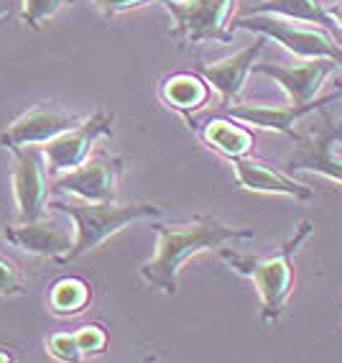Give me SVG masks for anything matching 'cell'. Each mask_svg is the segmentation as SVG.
Here are the masks:
<instances>
[{
  "label": "cell",
  "mask_w": 342,
  "mask_h": 363,
  "mask_svg": "<svg viewBox=\"0 0 342 363\" xmlns=\"http://www.w3.org/2000/svg\"><path fill=\"white\" fill-rule=\"evenodd\" d=\"M97 8L105 11V13H118V11H125V8H138L149 0H95Z\"/></svg>",
  "instance_id": "cell-24"
},
{
  "label": "cell",
  "mask_w": 342,
  "mask_h": 363,
  "mask_svg": "<svg viewBox=\"0 0 342 363\" xmlns=\"http://www.w3.org/2000/svg\"><path fill=\"white\" fill-rule=\"evenodd\" d=\"M13 154V195L21 220L41 218L49 202V172H46L44 151L39 146H23Z\"/></svg>",
  "instance_id": "cell-7"
},
{
  "label": "cell",
  "mask_w": 342,
  "mask_h": 363,
  "mask_svg": "<svg viewBox=\"0 0 342 363\" xmlns=\"http://www.w3.org/2000/svg\"><path fill=\"white\" fill-rule=\"evenodd\" d=\"M74 340H77L79 353L84 356H97L108 348V333L100 328V325H84L74 333Z\"/></svg>",
  "instance_id": "cell-20"
},
{
  "label": "cell",
  "mask_w": 342,
  "mask_h": 363,
  "mask_svg": "<svg viewBox=\"0 0 342 363\" xmlns=\"http://www.w3.org/2000/svg\"><path fill=\"white\" fill-rule=\"evenodd\" d=\"M0 294H23V277L8 259L0 256Z\"/></svg>",
  "instance_id": "cell-22"
},
{
  "label": "cell",
  "mask_w": 342,
  "mask_h": 363,
  "mask_svg": "<svg viewBox=\"0 0 342 363\" xmlns=\"http://www.w3.org/2000/svg\"><path fill=\"white\" fill-rule=\"evenodd\" d=\"M77 125L74 116L62 113L57 108H33L26 116H21L13 125H8L0 133V146L3 149H23V146H39L64 133L67 128Z\"/></svg>",
  "instance_id": "cell-13"
},
{
  "label": "cell",
  "mask_w": 342,
  "mask_h": 363,
  "mask_svg": "<svg viewBox=\"0 0 342 363\" xmlns=\"http://www.w3.org/2000/svg\"><path fill=\"white\" fill-rule=\"evenodd\" d=\"M230 162H233L235 182L240 184V189L258 192V195H286L297 197V200L314 197V189L309 184L297 182L294 177L284 174V172H276L273 167L258 162V159L238 156V159H230Z\"/></svg>",
  "instance_id": "cell-14"
},
{
  "label": "cell",
  "mask_w": 342,
  "mask_h": 363,
  "mask_svg": "<svg viewBox=\"0 0 342 363\" xmlns=\"http://www.w3.org/2000/svg\"><path fill=\"white\" fill-rule=\"evenodd\" d=\"M62 0H26V21L33 23V26H39L41 21L49 18L59 8Z\"/></svg>",
  "instance_id": "cell-23"
},
{
  "label": "cell",
  "mask_w": 342,
  "mask_h": 363,
  "mask_svg": "<svg viewBox=\"0 0 342 363\" xmlns=\"http://www.w3.org/2000/svg\"><path fill=\"white\" fill-rule=\"evenodd\" d=\"M202 141L212 151L222 154L225 159H238L248 156L253 149V133L240 125V121H227V118H212L202 125Z\"/></svg>",
  "instance_id": "cell-16"
},
{
  "label": "cell",
  "mask_w": 342,
  "mask_h": 363,
  "mask_svg": "<svg viewBox=\"0 0 342 363\" xmlns=\"http://www.w3.org/2000/svg\"><path fill=\"white\" fill-rule=\"evenodd\" d=\"M3 238L11 246L21 248V251L33 253V256H69L72 246H74V230L72 225L57 220H46L33 218V220H23L21 225H8L3 230Z\"/></svg>",
  "instance_id": "cell-11"
},
{
  "label": "cell",
  "mask_w": 342,
  "mask_h": 363,
  "mask_svg": "<svg viewBox=\"0 0 342 363\" xmlns=\"http://www.w3.org/2000/svg\"><path fill=\"white\" fill-rule=\"evenodd\" d=\"M335 67L340 65H335L332 59H304L302 65L294 67L253 65V72H261V74H268L271 79H276L289 95L291 105H309L317 100L324 79L335 72Z\"/></svg>",
  "instance_id": "cell-10"
},
{
  "label": "cell",
  "mask_w": 342,
  "mask_h": 363,
  "mask_svg": "<svg viewBox=\"0 0 342 363\" xmlns=\"http://www.w3.org/2000/svg\"><path fill=\"white\" fill-rule=\"evenodd\" d=\"M312 230H314L312 220H302L294 235L273 256H240L222 248V259L230 264V269L256 284V292L261 297V320L266 325L276 323L289 302L294 289V256L312 235Z\"/></svg>",
  "instance_id": "cell-2"
},
{
  "label": "cell",
  "mask_w": 342,
  "mask_h": 363,
  "mask_svg": "<svg viewBox=\"0 0 342 363\" xmlns=\"http://www.w3.org/2000/svg\"><path fill=\"white\" fill-rule=\"evenodd\" d=\"M159 235L156 253L141 266V279L164 294H176L179 289V272L192 256L212 248H222L233 240L253 238L248 228L225 225L215 218H194L187 223L171 225H154Z\"/></svg>",
  "instance_id": "cell-1"
},
{
  "label": "cell",
  "mask_w": 342,
  "mask_h": 363,
  "mask_svg": "<svg viewBox=\"0 0 342 363\" xmlns=\"http://www.w3.org/2000/svg\"><path fill=\"white\" fill-rule=\"evenodd\" d=\"M49 302H52V310L57 312V315H62V318H67V315H79V312L87 307V302H90V284L82 279H74V277L59 279L57 284L52 286Z\"/></svg>",
  "instance_id": "cell-19"
},
{
  "label": "cell",
  "mask_w": 342,
  "mask_h": 363,
  "mask_svg": "<svg viewBox=\"0 0 342 363\" xmlns=\"http://www.w3.org/2000/svg\"><path fill=\"white\" fill-rule=\"evenodd\" d=\"M235 26L246 28V31L263 33V36H268L284 49H289L299 59H332L335 65L342 67V46L335 39L332 28L327 26H317V23H307V21H291L268 13H258L253 18H238Z\"/></svg>",
  "instance_id": "cell-4"
},
{
  "label": "cell",
  "mask_w": 342,
  "mask_h": 363,
  "mask_svg": "<svg viewBox=\"0 0 342 363\" xmlns=\"http://www.w3.org/2000/svg\"><path fill=\"white\" fill-rule=\"evenodd\" d=\"M327 103H335V95L319 98L309 105L233 103V105H227L225 111L230 118H235V121H240V123H246V125H256V128H263V130H276V133L297 136V133H294V125H297L304 116H309V113H314V111H322Z\"/></svg>",
  "instance_id": "cell-12"
},
{
  "label": "cell",
  "mask_w": 342,
  "mask_h": 363,
  "mask_svg": "<svg viewBox=\"0 0 342 363\" xmlns=\"http://www.w3.org/2000/svg\"><path fill=\"white\" fill-rule=\"evenodd\" d=\"M161 98L169 108L181 113L200 111L202 105L210 100V87L207 79H200L197 74H171L161 84Z\"/></svg>",
  "instance_id": "cell-17"
},
{
  "label": "cell",
  "mask_w": 342,
  "mask_h": 363,
  "mask_svg": "<svg viewBox=\"0 0 342 363\" xmlns=\"http://www.w3.org/2000/svg\"><path fill=\"white\" fill-rule=\"evenodd\" d=\"M335 138H342V130L340 125H332L329 121L312 130L309 136H297L299 149L289 156V169L322 174L342 187V156L332 149Z\"/></svg>",
  "instance_id": "cell-9"
},
{
  "label": "cell",
  "mask_w": 342,
  "mask_h": 363,
  "mask_svg": "<svg viewBox=\"0 0 342 363\" xmlns=\"http://www.w3.org/2000/svg\"><path fill=\"white\" fill-rule=\"evenodd\" d=\"M123 172V162L115 156H95L79 167L57 177V189L69 192L84 202H108L115 197V182Z\"/></svg>",
  "instance_id": "cell-8"
},
{
  "label": "cell",
  "mask_w": 342,
  "mask_h": 363,
  "mask_svg": "<svg viewBox=\"0 0 342 363\" xmlns=\"http://www.w3.org/2000/svg\"><path fill=\"white\" fill-rule=\"evenodd\" d=\"M49 353H52L57 361H79L82 353L77 348V340H74V333H59L49 340Z\"/></svg>",
  "instance_id": "cell-21"
},
{
  "label": "cell",
  "mask_w": 342,
  "mask_h": 363,
  "mask_svg": "<svg viewBox=\"0 0 342 363\" xmlns=\"http://www.w3.org/2000/svg\"><path fill=\"white\" fill-rule=\"evenodd\" d=\"M52 208L64 213L74 223V246H72L67 259L74 261L84 253L95 251L100 243L110 238V235L120 233L130 223L146 220V218H159L161 208L151 205V202H128V205H118V202H74V200H57L52 202Z\"/></svg>",
  "instance_id": "cell-3"
},
{
  "label": "cell",
  "mask_w": 342,
  "mask_h": 363,
  "mask_svg": "<svg viewBox=\"0 0 342 363\" xmlns=\"http://www.w3.org/2000/svg\"><path fill=\"white\" fill-rule=\"evenodd\" d=\"M266 41H256L253 46L243 49V52L233 54L227 59H220V62H212V65H202L200 74L207 79V84H212L215 90L220 92L222 98V105H233L238 100L240 90H243V82L253 72V65H256V57L263 52Z\"/></svg>",
  "instance_id": "cell-15"
},
{
  "label": "cell",
  "mask_w": 342,
  "mask_h": 363,
  "mask_svg": "<svg viewBox=\"0 0 342 363\" xmlns=\"http://www.w3.org/2000/svg\"><path fill=\"white\" fill-rule=\"evenodd\" d=\"M113 130V116L108 113H95L90 121L79 125H72L64 133H59L49 143H44V162L49 177H59L79 167L90 159V151L100 136H108Z\"/></svg>",
  "instance_id": "cell-5"
},
{
  "label": "cell",
  "mask_w": 342,
  "mask_h": 363,
  "mask_svg": "<svg viewBox=\"0 0 342 363\" xmlns=\"http://www.w3.org/2000/svg\"><path fill=\"white\" fill-rule=\"evenodd\" d=\"M248 13L251 16H258V13L281 16V18L307 21V23H317V26H327V28L335 26V21L329 18L322 0H263V3H258V6H253Z\"/></svg>",
  "instance_id": "cell-18"
},
{
  "label": "cell",
  "mask_w": 342,
  "mask_h": 363,
  "mask_svg": "<svg viewBox=\"0 0 342 363\" xmlns=\"http://www.w3.org/2000/svg\"><path fill=\"white\" fill-rule=\"evenodd\" d=\"M340 130H342V121H340Z\"/></svg>",
  "instance_id": "cell-26"
},
{
  "label": "cell",
  "mask_w": 342,
  "mask_h": 363,
  "mask_svg": "<svg viewBox=\"0 0 342 363\" xmlns=\"http://www.w3.org/2000/svg\"><path fill=\"white\" fill-rule=\"evenodd\" d=\"M327 13H329V18L335 21L337 26L342 28V0H335V3H332V6L327 8Z\"/></svg>",
  "instance_id": "cell-25"
},
{
  "label": "cell",
  "mask_w": 342,
  "mask_h": 363,
  "mask_svg": "<svg viewBox=\"0 0 342 363\" xmlns=\"http://www.w3.org/2000/svg\"><path fill=\"white\" fill-rule=\"evenodd\" d=\"M230 6L233 0H164L174 18V36L192 44L222 39Z\"/></svg>",
  "instance_id": "cell-6"
}]
</instances>
